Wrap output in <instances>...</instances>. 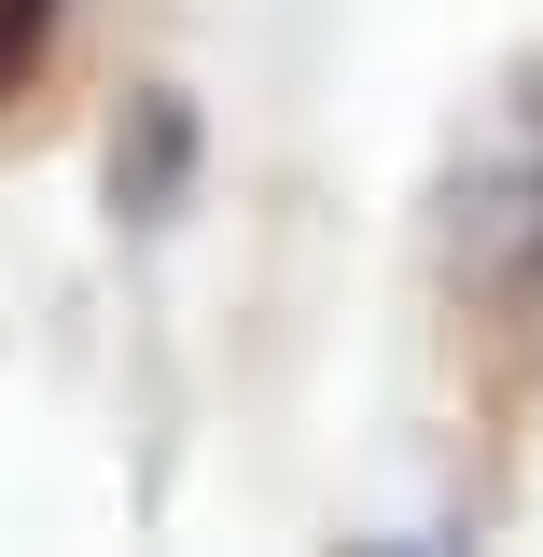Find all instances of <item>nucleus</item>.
<instances>
[{"label": "nucleus", "instance_id": "1", "mask_svg": "<svg viewBox=\"0 0 543 557\" xmlns=\"http://www.w3.org/2000/svg\"><path fill=\"white\" fill-rule=\"evenodd\" d=\"M432 251L488 321L543 307V57H516L474 98V126L446 153V196H432Z\"/></svg>", "mask_w": 543, "mask_h": 557}, {"label": "nucleus", "instance_id": "2", "mask_svg": "<svg viewBox=\"0 0 543 557\" xmlns=\"http://www.w3.org/2000/svg\"><path fill=\"white\" fill-rule=\"evenodd\" d=\"M182 196H196V98L182 84H139L126 126H112V209L153 237V223H182Z\"/></svg>", "mask_w": 543, "mask_h": 557}, {"label": "nucleus", "instance_id": "3", "mask_svg": "<svg viewBox=\"0 0 543 557\" xmlns=\"http://www.w3.org/2000/svg\"><path fill=\"white\" fill-rule=\"evenodd\" d=\"M57 14H70V0H0V98H14V84L42 70V42H57Z\"/></svg>", "mask_w": 543, "mask_h": 557}]
</instances>
